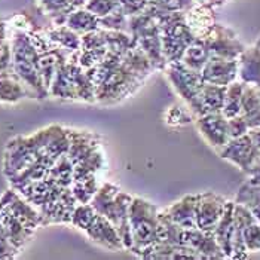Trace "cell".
<instances>
[{"label":"cell","instance_id":"obj_20","mask_svg":"<svg viewBox=\"0 0 260 260\" xmlns=\"http://www.w3.org/2000/svg\"><path fill=\"white\" fill-rule=\"evenodd\" d=\"M0 221L6 231V235L11 241V244L20 251L21 248L31 240V237L35 235V231L28 229L27 226H24L0 200Z\"/></svg>","mask_w":260,"mask_h":260},{"label":"cell","instance_id":"obj_12","mask_svg":"<svg viewBox=\"0 0 260 260\" xmlns=\"http://www.w3.org/2000/svg\"><path fill=\"white\" fill-rule=\"evenodd\" d=\"M228 200L214 192L200 193L197 207V226L202 231H214L226 210Z\"/></svg>","mask_w":260,"mask_h":260},{"label":"cell","instance_id":"obj_29","mask_svg":"<svg viewBox=\"0 0 260 260\" xmlns=\"http://www.w3.org/2000/svg\"><path fill=\"white\" fill-rule=\"evenodd\" d=\"M122 62L126 69H129L136 76H139L140 79H146L150 72H153V66L150 60L147 58V55L141 51L140 48L136 45L133 49H129L123 57H122Z\"/></svg>","mask_w":260,"mask_h":260},{"label":"cell","instance_id":"obj_35","mask_svg":"<svg viewBox=\"0 0 260 260\" xmlns=\"http://www.w3.org/2000/svg\"><path fill=\"white\" fill-rule=\"evenodd\" d=\"M72 192L75 195L76 201L79 204H88L94 198V195L99 190V184H97V177L95 176H89V177H83L78 179L72 183Z\"/></svg>","mask_w":260,"mask_h":260},{"label":"cell","instance_id":"obj_8","mask_svg":"<svg viewBox=\"0 0 260 260\" xmlns=\"http://www.w3.org/2000/svg\"><path fill=\"white\" fill-rule=\"evenodd\" d=\"M39 158V150L33 136L28 137H15L8 141L5 149L3 159V173L11 180L15 176L28 168Z\"/></svg>","mask_w":260,"mask_h":260},{"label":"cell","instance_id":"obj_31","mask_svg":"<svg viewBox=\"0 0 260 260\" xmlns=\"http://www.w3.org/2000/svg\"><path fill=\"white\" fill-rule=\"evenodd\" d=\"M211 58V54L207 48V45L204 43L202 39H197L184 52L181 61L192 70L200 72L204 69V66L208 62V60Z\"/></svg>","mask_w":260,"mask_h":260},{"label":"cell","instance_id":"obj_27","mask_svg":"<svg viewBox=\"0 0 260 260\" xmlns=\"http://www.w3.org/2000/svg\"><path fill=\"white\" fill-rule=\"evenodd\" d=\"M224 95H226V86L204 82L201 89V106L204 115L221 112L224 104Z\"/></svg>","mask_w":260,"mask_h":260},{"label":"cell","instance_id":"obj_1","mask_svg":"<svg viewBox=\"0 0 260 260\" xmlns=\"http://www.w3.org/2000/svg\"><path fill=\"white\" fill-rule=\"evenodd\" d=\"M14 73L25 85L31 99H46L49 95L39 72V49L35 46L30 33L15 30L11 38Z\"/></svg>","mask_w":260,"mask_h":260},{"label":"cell","instance_id":"obj_9","mask_svg":"<svg viewBox=\"0 0 260 260\" xmlns=\"http://www.w3.org/2000/svg\"><path fill=\"white\" fill-rule=\"evenodd\" d=\"M202 40L207 45L211 57L238 60L245 49L244 43L238 39L235 31H232L231 28H228L221 24H217V22L211 28V31L207 35V38Z\"/></svg>","mask_w":260,"mask_h":260},{"label":"cell","instance_id":"obj_17","mask_svg":"<svg viewBox=\"0 0 260 260\" xmlns=\"http://www.w3.org/2000/svg\"><path fill=\"white\" fill-rule=\"evenodd\" d=\"M141 259H200L197 251L187 245H176L167 241H156L141 253L137 254Z\"/></svg>","mask_w":260,"mask_h":260},{"label":"cell","instance_id":"obj_6","mask_svg":"<svg viewBox=\"0 0 260 260\" xmlns=\"http://www.w3.org/2000/svg\"><path fill=\"white\" fill-rule=\"evenodd\" d=\"M165 75L170 80L174 91L181 97L184 104L190 109L193 116L204 115L202 106H201V89L204 85V80L200 72H195L189 69L183 61L170 62L165 67Z\"/></svg>","mask_w":260,"mask_h":260},{"label":"cell","instance_id":"obj_11","mask_svg":"<svg viewBox=\"0 0 260 260\" xmlns=\"http://www.w3.org/2000/svg\"><path fill=\"white\" fill-rule=\"evenodd\" d=\"M195 125L201 136L204 137V140L217 152L221 150L228 144V141L231 140L228 118L221 112L197 116Z\"/></svg>","mask_w":260,"mask_h":260},{"label":"cell","instance_id":"obj_43","mask_svg":"<svg viewBox=\"0 0 260 260\" xmlns=\"http://www.w3.org/2000/svg\"><path fill=\"white\" fill-rule=\"evenodd\" d=\"M228 126H229L231 139L241 137V136H244V134H247L250 131V125H248V122H247V119L242 115H238L235 118L228 119Z\"/></svg>","mask_w":260,"mask_h":260},{"label":"cell","instance_id":"obj_25","mask_svg":"<svg viewBox=\"0 0 260 260\" xmlns=\"http://www.w3.org/2000/svg\"><path fill=\"white\" fill-rule=\"evenodd\" d=\"M241 115L247 119L250 128L260 126V88L254 85L244 86L242 94V112Z\"/></svg>","mask_w":260,"mask_h":260},{"label":"cell","instance_id":"obj_50","mask_svg":"<svg viewBox=\"0 0 260 260\" xmlns=\"http://www.w3.org/2000/svg\"><path fill=\"white\" fill-rule=\"evenodd\" d=\"M259 42H260V38H259Z\"/></svg>","mask_w":260,"mask_h":260},{"label":"cell","instance_id":"obj_47","mask_svg":"<svg viewBox=\"0 0 260 260\" xmlns=\"http://www.w3.org/2000/svg\"><path fill=\"white\" fill-rule=\"evenodd\" d=\"M248 136L251 137L253 143L257 146V149L260 150V126H253V128H250Z\"/></svg>","mask_w":260,"mask_h":260},{"label":"cell","instance_id":"obj_23","mask_svg":"<svg viewBox=\"0 0 260 260\" xmlns=\"http://www.w3.org/2000/svg\"><path fill=\"white\" fill-rule=\"evenodd\" d=\"M69 60L60 64L55 73V78L49 86V95L55 99H61V100H78L75 83H73L70 69H69Z\"/></svg>","mask_w":260,"mask_h":260},{"label":"cell","instance_id":"obj_37","mask_svg":"<svg viewBox=\"0 0 260 260\" xmlns=\"http://www.w3.org/2000/svg\"><path fill=\"white\" fill-rule=\"evenodd\" d=\"M242 240L248 253L260 251V220L250 219L242 228Z\"/></svg>","mask_w":260,"mask_h":260},{"label":"cell","instance_id":"obj_32","mask_svg":"<svg viewBox=\"0 0 260 260\" xmlns=\"http://www.w3.org/2000/svg\"><path fill=\"white\" fill-rule=\"evenodd\" d=\"M106 46L110 52L123 57L129 49L136 46L134 38L128 31H116V30H104Z\"/></svg>","mask_w":260,"mask_h":260},{"label":"cell","instance_id":"obj_24","mask_svg":"<svg viewBox=\"0 0 260 260\" xmlns=\"http://www.w3.org/2000/svg\"><path fill=\"white\" fill-rule=\"evenodd\" d=\"M46 36L49 38V40L60 46L66 51H70V52H76L79 51L80 46H82V38L80 35H78L76 31H73L70 27H67L66 24L64 25H51L46 31Z\"/></svg>","mask_w":260,"mask_h":260},{"label":"cell","instance_id":"obj_3","mask_svg":"<svg viewBox=\"0 0 260 260\" xmlns=\"http://www.w3.org/2000/svg\"><path fill=\"white\" fill-rule=\"evenodd\" d=\"M133 200H134L133 195L120 190L118 186L112 183H104L101 187H99L97 193L89 202L99 214L104 216L115 224L125 245V250L129 251L133 247V237H131L128 213Z\"/></svg>","mask_w":260,"mask_h":260},{"label":"cell","instance_id":"obj_28","mask_svg":"<svg viewBox=\"0 0 260 260\" xmlns=\"http://www.w3.org/2000/svg\"><path fill=\"white\" fill-rule=\"evenodd\" d=\"M38 3L54 25H64L69 15L76 9L72 0H38Z\"/></svg>","mask_w":260,"mask_h":260},{"label":"cell","instance_id":"obj_39","mask_svg":"<svg viewBox=\"0 0 260 260\" xmlns=\"http://www.w3.org/2000/svg\"><path fill=\"white\" fill-rule=\"evenodd\" d=\"M192 120H195L193 113L190 112V109L187 106H180V104H174L173 107H170L165 113V122L170 126H181V125H187Z\"/></svg>","mask_w":260,"mask_h":260},{"label":"cell","instance_id":"obj_46","mask_svg":"<svg viewBox=\"0 0 260 260\" xmlns=\"http://www.w3.org/2000/svg\"><path fill=\"white\" fill-rule=\"evenodd\" d=\"M247 176V183L250 184H260V156L256 160V164L251 167V170L245 174Z\"/></svg>","mask_w":260,"mask_h":260},{"label":"cell","instance_id":"obj_38","mask_svg":"<svg viewBox=\"0 0 260 260\" xmlns=\"http://www.w3.org/2000/svg\"><path fill=\"white\" fill-rule=\"evenodd\" d=\"M100 27L104 30H116V31H128L129 33V17L120 9H115L109 15L100 18Z\"/></svg>","mask_w":260,"mask_h":260},{"label":"cell","instance_id":"obj_51","mask_svg":"<svg viewBox=\"0 0 260 260\" xmlns=\"http://www.w3.org/2000/svg\"><path fill=\"white\" fill-rule=\"evenodd\" d=\"M259 88H260V86H259Z\"/></svg>","mask_w":260,"mask_h":260},{"label":"cell","instance_id":"obj_22","mask_svg":"<svg viewBox=\"0 0 260 260\" xmlns=\"http://www.w3.org/2000/svg\"><path fill=\"white\" fill-rule=\"evenodd\" d=\"M234 210H235V201H228L226 210L221 216L219 224L214 229L216 240L219 242L226 259H231L232 256V244H234V232H235Z\"/></svg>","mask_w":260,"mask_h":260},{"label":"cell","instance_id":"obj_18","mask_svg":"<svg viewBox=\"0 0 260 260\" xmlns=\"http://www.w3.org/2000/svg\"><path fill=\"white\" fill-rule=\"evenodd\" d=\"M238 79L247 85L260 86V42L245 48L238 58Z\"/></svg>","mask_w":260,"mask_h":260},{"label":"cell","instance_id":"obj_49","mask_svg":"<svg viewBox=\"0 0 260 260\" xmlns=\"http://www.w3.org/2000/svg\"><path fill=\"white\" fill-rule=\"evenodd\" d=\"M8 39V24L0 18V45Z\"/></svg>","mask_w":260,"mask_h":260},{"label":"cell","instance_id":"obj_48","mask_svg":"<svg viewBox=\"0 0 260 260\" xmlns=\"http://www.w3.org/2000/svg\"><path fill=\"white\" fill-rule=\"evenodd\" d=\"M195 3H200V5H207V6H211V8H214V6H220L223 3H226L228 0H193Z\"/></svg>","mask_w":260,"mask_h":260},{"label":"cell","instance_id":"obj_42","mask_svg":"<svg viewBox=\"0 0 260 260\" xmlns=\"http://www.w3.org/2000/svg\"><path fill=\"white\" fill-rule=\"evenodd\" d=\"M149 5L164 11L186 12L195 5V2L193 0H149Z\"/></svg>","mask_w":260,"mask_h":260},{"label":"cell","instance_id":"obj_14","mask_svg":"<svg viewBox=\"0 0 260 260\" xmlns=\"http://www.w3.org/2000/svg\"><path fill=\"white\" fill-rule=\"evenodd\" d=\"M201 76L205 83L228 86L238 79V60L211 57L201 70Z\"/></svg>","mask_w":260,"mask_h":260},{"label":"cell","instance_id":"obj_4","mask_svg":"<svg viewBox=\"0 0 260 260\" xmlns=\"http://www.w3.org/2000/svg\"><path fill=\"white\" fill-rule=\"evenodd\" d=\"M128 217L133 237L131 251L134 254H139L159 240V211L155 204L134 197Z\"/></svg>","mask_w":260,"mask_h":260},{"label":"cell","instance_id":"obj_5","mask_svg":"<svg viewBox=\"0 0 260 260\" xmlns=\"http://www.w3.org/2000/svg\"><path fill=\"white\" fill-rule=\"evenodd\" d=\"M129 35L134 38L136 45L147 55L153 69L165 70L168 62L162 51L159 24L147 9L139 15L129 17Z\"/></svg>","mask_w":260,"mask_h":260},{"label":"cell","instance_id":"obj_7","mask_svg":"<svg viewBox=\"0 0 260 260\" xmlns=\"http://www.w3.org/2000/svg\"><path fill=\"white\" fill-rule=\"evenodd\" d=\"M143 79L136 76L129 69L120 64L116 70H113L106 79L95 88V101L101 104L118 103L122 99L128 97L134 89L140 85Z\"/></svg>","mask_w":260,"mask_h":260},{"label":"cell","instance_id":"obj_41","mask_svg":"<svg viewBox=\"0 0 260 260\" xmlns=\"http://www.w3.org/2000/svg\"><path fill=\"white\" fill-rule=\"evenodd\" d=\"M14 73V57L11 40L6 39L0 45V76H12Z\"/></svg>","mask_w":260,"mask_h":260},{"label":"cell","instance_id":"obj_30","mask_svg":"<svg viewBox=\"0 0 260 260\" xmlns=\"http://www.w3.org/2000/svg\"><path fill=\"white\" fill-rule=\"evenodd\" d=\"M244 86L245 83L237 79L231 85L226 86V95H224V104L221 109V113L231 119L241 115L242 112V94H244Z\"/></svg>","mask_w":260,"mask_h":260},{"label":"cell","instance_id":"obj_40","mask_svg":"<svg viewBox=\"0 0 260 260\" xmlns=\"http://www.w3.org/2000/svg\"><path fill=\"white\" fill-rule=\"evenodd\" d=\"M85 8L99 18H103L119 8V0H86Z\"/></svg>","mask_w":260,"mask_h":260},{"label":"cell","instance_id":"obj_2","mask_svg":"<svg viewBox=\"0 0 260 260\" xmlns=\"http://www.w3.org/2000/svg\"><path fill=\"white\" fill-rule=\"evenodd\" d=\"M147 11L156 18L159 24L162 51L167 62L170 64L181 61L186 49L197 40V36L186 22L184 12L164 11L150 5Z\"/></svg>","mask_w":260,"mask_h":260},{"label":"cell","instance_id":"obj_16","mask_svg":"<svg viewBox=\"0 0 260 260\" xmlns=\"http://www.w3.org/2000/svg\"><path fill=\"white\" fill-rule=\"evenodd\" d=\"M86 235L94 242L100 244L106 248L116 250V251L125 250V245L115 224L101 214H97L95 220L86 229Z\"/></svg>","mask_w":260,"mask_h":260},{"label":"cell","instance_id":"obj_21","mask_svg":"<svg viewBox=\"0 0 260 260\" xmlns=\"http://www.w3.org/2000/svg\"><path fill=\"white\" fill-rule=\"evenodd\" d=\"M186 22L189 28L193 31L197 39H205L211 28L216 25V20L213 15V8L207 5L195 3L189 11L184 12Z\"/></svg>","mask_w":260,"mask_h":260},{"label":"cell","instance_id":"obj_34","mask_svg":"<svg viewBox=\"0 0 260 260\" xmlns=\"http://www.w3.org/2000/svg\"><path fill=\"white\" fill-rule=\"evenodd\" d=\"M235 202L245 205L254 217L260 220V184H250L245 181L237 192Z\"/></svg>","mask_w":260,"mask_h":260},{"label":"cell","instance_id":"obj_15","mask_svg":"<svg viewBox=\"0 0 260 260\" xmlns=\"http://www.w3.org/2000/svg\"><path fill=\"white\" fill-rule=\"evenodd\" d=\"M198 198L200 193L195 195H184L181 200L176 201L174 204H171L168 208H165L162 213L174 221L176 224H179L184 229H193L198 228L197 226V207H198Z\"/></svg>","mask_w":260,"mask_h":260},{"label":"cell","instance_id":"obj_33","mask_svg":"<svg viewBox=\"0 0 260 260\" xmlns=\"http://www.w3.org/2000/svg\"><path fill=\"white\" fill-rule=\"evenodd\" d=\"M49 177L57 184L70 187L75 180V165L67 155L61 156L54 162V165L49 170Z\"/></svg>","mask_w":260,"mask_h":260},{"label":"cell","instance_id":"obj_45","mask_svg":"<svg viewBox=\"0 0 260 260\" xmlns=\"http://www.w3.org/2000/svg\"><path fill=\"white\" fill-rule=\"evenodd\" d=\"M20 251L11 244V241L6 235V231L0 221V259H14Z\"/></svg>","mask_w":260,"mask_h":260},{"label":"cell","instance_id":"obj_44","mask_svg":"<svg viewBox=\"0 0 260 260\" xmlns=\"http://www.w3.org/2000/svg\"><path fill=\"white\" fill-rule=\"evenodd\" d=\"M119 6L125 15L134 17L149 8V0H119Z\"/></svg>","mask_w":260,"mask_h":260},{"label":"cell","instance_id":"obj_36","mask_svg":"<svg viewBox=\"0 0 260 260\" xmlns=\"http://www.w3.org/2000/svg\"><path fill=\"white\" fill-rule=\"evenodd\" d=\"M97 211L95 208L88 202V204H78L76 208L73 210V214H72V224L75 228H78L80 231H85L92 224V221L95 220L97 217Z\"/></svg>","mask_w":260,"mask_h":260},{"label":"cell","instance_id":"obj_10","mask_svg":"<svg viewBox=\"0 0 260 260\" xmlns=\"http://www.w3.org/2000/svg\"><path fill=\"white\" fill-rule=\"evenodd\" d=\"M219 156L221 159L234 164L244 174H247L256 164V160L259 159L260 150L247 133L241 137L228 141V144L219 150Z\"/></svg>","mask_w":260,"mask_h":260},{"label":"cell","instance_id":"obj_19","mask_svg":"<svg viewBox=\"0 0 260 260\" xmlns=\"http://www.w3.org/2000/svg\"><path fill=\"white\" fill-rule=\"evenodd\" d=\"M70 136V147L67 156L76 165L78 162L88 158L91 153L100 149L99 146V137L89 131H75L69 129Z\"/></svg>","mask_w":260,"mask_h":260},{"label":"cell","instance_id":"obj_26","mask_svg":"<svg viewBox=\"0 0 260 260\" xmlns=\"http://www.w3.org/2000/svg\"><path fill=\"white\" fill-rule=\"evenodd\" d=\"M66 25L70 27L73 31H76L78 35H86L89 31L99 30L100 27V18L97 15H94L92 12H89L85 6L75 9L69 18L66 21Z\"/></svg>","mask_w":260,"mask_h":260},{"label":"cell","instance_id":"obj_13","mask_svg":"<svg viewBox=\"0 0 260 260\" xmlns=\"http://www.w3.org/2000/svg\"><path fill=\"white\" fill-rule=\"evenodd\" d=\"M184 245L193 248L200 259H226L216 240L214 231H202L200 228L186 229Z\"/></svg>","mask_w":260,"mask_h":260}]
</instances>
